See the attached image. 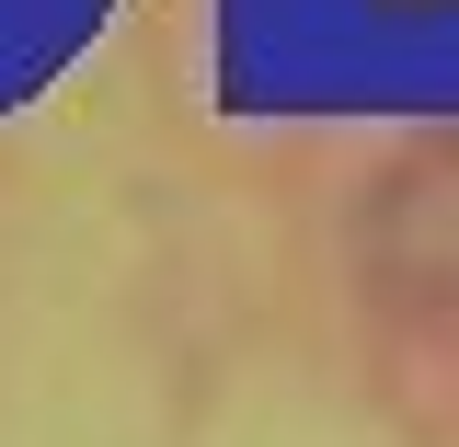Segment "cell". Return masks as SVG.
Returning a JSON list of instances; mask_svg holds the SVG:
<instances>
[{
    "label": "cell",
    "mask_w": 459,
    "mask_h": 447,
    "mask_svg": "<svg viewBox=\"0 0 459 447\" xmlns=\"http://www.w3.org/2000/svg\"><path fill=\"white\" fill-rule=\"evenodd\" d=\"M368 253L402 298H459V150H425V161L391 172Z\"/></svg>",
    "instance_id": "6da1fadb"
}]
</instances>
